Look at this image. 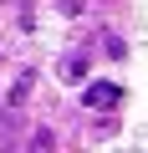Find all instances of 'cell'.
Listing matches in <instances>:
<instances>
[{
  "instance_id": "6da1fadb",
  "label": "cell",
  "mask_w": 148,
  "mask_h": 153,
  "mask_svg": "<svg viewBox=\"0 0 148 153\" xmlns=\"http://www.w3.org/2000/svg\"><path fill=\"white\" fill-rule=\"evenodd\" d=\"M87 107H92V112L123 107V87H112V82H92V87H87Z\"/></svg>"
},
{
  "instance_id": "7a4b0ae2",
  "label": "cell",
  "mask_w": 148,
  "mask_h": 153,
  "mask_svg": "<svg viewBox=\"0 0 148 153\" xmlns=\"http://www.w3.org/2000/svg\"><path fill=\"white\" fill-rule=\"evenodd\" d=\"M87 66H92V61H87V51H71V56L61 61V82H82Z\"/></svg>"
},
{
  "instance_id": "3957f363",
  "label": "cell",
  "mask_w": 148,
  "mask_h": 153,
  "mask_svg": "<svg viewBox=\"0 0 148 153\" xmlns=\"http://www.w3.org/2000/svg\"><path fill=\"white\" fill-rule=\"evenodd\" d=\"M102 51H107L112 61H123V56H128V41H123V36H107V41H102Z\"/></svg>"
},
{
  "instance_id": "277c9868",
  "label": "cell",
  "mask_w": 148,
  "mask_h": 153,
  "mask_svg": "<svg viewBox=\"0 0 148 153\" xmlns=\"http://www.w3.org/2000/svg\"><path fill=\"white\" fill-rule=\"evenodd\" d=\"M51 143H56L51 128H36V133H31V148H51Z\"/></svg>"
},
{
  "instance_id": "5b68a950",
  "label": "cell",
  "mask_w": 148,
  "mask_h": 153,
  "mask_svg": "<svg viewBox=\"0 0 148 153\" xmlns=\"http://www.w3.org/2000/svg\"><path fill=\"white\" fill-rule=\"evenodd\" d=\"M61 16H82V0H61Z\"/></svg>"
}]
</instances>
